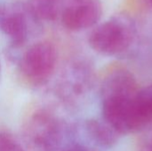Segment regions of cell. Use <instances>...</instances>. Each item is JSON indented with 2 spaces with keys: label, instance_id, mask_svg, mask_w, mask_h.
Here are the masks:
<instances>
[{
  "label": "cell",
  "instance_id": "cell-1",
  "mask_svg": "<svg viewBox=\"0 0 152 151\" xmlns=\"http://www.w3.org/2000/svg\"><path fill=\"white\" fill-rule=\"evenodd\" d=\"M135 37V28L127 17L110 19L94 28L88 37L90 47L99 54L116 56L126 52Z\"/></svg>",
  "mask_w": 152,
  "mask_h": 151
},
{
  "label": "cell",
  "instance_id": "cell-7",
  "mask_svg": "<svg viewBox=\"0 0 152 151\" xmlns=\"http://www.w3.org/2000/svg\"><path fill=\"white\" fill-rule=\"evenodd\" d=\"M82 127L88 138L102 148H111L114 146L120 135L104 120L89 119L83 123Z\"/></svg>",
  "mask_w": 152,
  "mask_h": 151
},
{
  "label": "cell",
  "instance_id": "cell-4",
  "mask_svg": "<svg viewBox=\"0 0 152 151\" xmlns=\"http://www.w3.org/2000/svg\"><path fill=\"white\" fill-rule=\"evenodd\" d=\"M56 64V48L48 41L31 44L20 59L21 75L34 85H45L53 76Z\"/></svg>",
  "mask_w": 152,
  "mask_h": 151
},
{
  "label": "cell",
  "instance_id": "cell-13",
  "mask_svg": "<svg viewBox=\"0 0 152 151\" xmlns=\"http://www.w3.org/2000/svg\"><path fill=\"white\" fill-rule=\"evenodd\" d=\"M145 2L147 4H149L151 7H152V0H145Z\"/></svg>",
  "mask_w": 152,
  "mask_h": 151
},
{
  "label": "cell",
  "instance_id": "cell-6",
  "mask_svg": "<svg viewBox=\"0 0 152 151\" xmlns=\"http://www.w3.org/2000/svg\"><path fill=\"white\" fill-rule=\"evenodd\" d=\"M102 5L100 0H62L61 20L69 30L80 31L94 27L101 20Z\"/></svg>",
  "mask_w": 152,
  "mask_h": 151
},
{
  "label": "cell",
  "instance_id": "cell-9",
  "mask_svg": "<svg viewBox=\"0 0 152 151\" xmlns=\"http://www.w3.org/2000/svg\"><path fill=\"white\" fill-rule=\"evenodd\" d=\"M134 101L137 110L148 127L152 124V85L139 88L134 96Z\"/></svg>",
  "mask_w": 152,
  "mask_h": 151
},
{
  "label": "cell",
  "instance_id": "cell-3",
  "mask_svg": "<svg viewBox=\"0 0 152 151\" xmlns=\"http://www.w3.org/2000/svg\"><path fill=\"white\" fill-rule=\"evenodd\" d=\"M136 93L102 96L103 120L120 135L136 133L147 127L136 108Z\"/></svg>",
  "mask_w": 152,
  "mask_h": 151
},
{
  "label": "cell",
  "instance_id": "cell-10",
  "mask_svg": "<svg viewBox=\"0 0 152 151\" xmlns=\"http://www.w3.org/2000/svg\"><path fill=\"white\" fill-rule=\"evenodd\" d=\"M0 151H26V150L12 133L0 132Z\"/></svg>",
  "mask_w": 152,
  "mask_h": 151
},
{
  "label": "cell",
  "instance_id": "cell-2",
  "mask_svg": "<svg viewBox=\"0 0 152 151\" xmlns=\"http://www.w3.org/2000/svg\"><path fill=\"white\" fill-rule=\"evenodd\" d=\"M61 122L46 110H37L26 120L22 138L26 151H61L64 138Z\"/></svg>",
  "mask_w": 152,
  "mask_h": 151
},
{
  "label": "cell",
  "instance_id": "cell-14",
  "mask_svg": "<svg viewBox=\"0 0 152 151\" xmlns=\"http://www.w3.org/2000/svg\"><path fill=\"white\" fill-rule=\"evenodd\" d=\"M0 76H1V63H0Z\"/></svg>",
  "mask_w": 152,
  "mask_h": 151
},
{
  "label": "cell",
  "instance_id": "cell-8",
  "mask_svg": "<svg viewBox=\"0 0 152 151\" xmlns=\"http://www.w3.org/2000/svg\"><path fill=\"white\" fill-rule=\"evenodd\" d=\"M61 0H30L28 7L37 21H53L61 13Z\"/></svg>",
  "mask_w": 152,
  "mask_h": 151
},
{
  "label": "cell",
  "instance_id": "cell-5",
  "mask_svg": "<svg viewBox=\"0 0 152 151\" xmlns=\"http://www.w3.org/2000/svg\"><path fill=\"white\" fill-rule=\"evenodd\" d=\"M31 20L37 21L28 4L11 2L0 4V31L10 38L13 48H20L28 41Z\"/></svg>",
  "mask_w": 152,
  "mask_h": 151
},
{
  "label": "cell",
  "instance_id": "cell-11",
  "mask_svg": "<svg viewBox=\"0 0 152 151\" xmlns=\"http://www.w3.org/2000/svg\"><path fill=\"white\" fill-rule=\"evenodd\" d=\"M151 125L141 141L140 151H152V124Z\"/></svg>",
  "mask_w": 152,
  "mask_h": 151
},
{
  "label": "cell",
  "instance_id": "cell-12",
  "mask_svg": "<svg viewBox=\"0 0 152 151\" xmlns=\"http://www.w3.org/2000/svg\"><path fill=\"white\" fill-rule=\"evenodd\" d=\"M61 151H96L94 148L83 143H72L61 149Z\"/></svg>",
  "mask_w": 152,
  "mask_h": 151
}]
</instances>
